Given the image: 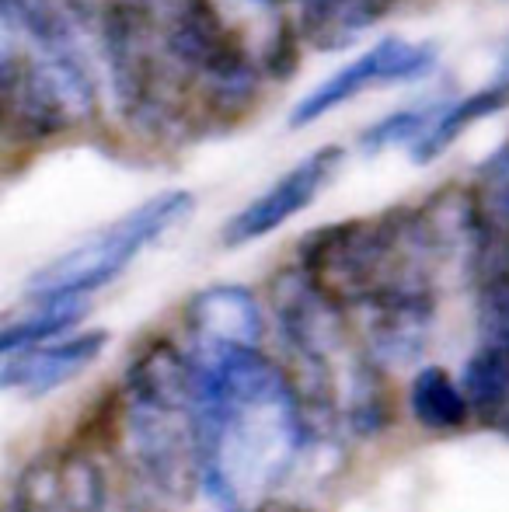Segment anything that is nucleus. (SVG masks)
Here are the masks:
<instances>
[{
    "label": "nucleus",
    "instance_id": "obj_1",
    "mask_svg": "<svg viewBox=\"0 0 509 512\" xmlns=\"http://www.w3.org/2000/svg\"><path fill=\"white\" fill-rule=\"evenodd\" d=\"M196 199L185 189H171L147 199L116 223L102 227L98 234L84 237L60 258L46 262L28 279V297L32 300H74L116 283L119 276L136 262L143 248L161 241L171 227L189 220Z\"/></svg>",
    "mask_w": 509,
    "mask_h": 512
},
{
    "label": "nucleus",
    "instance_id": "obj_2",
    "mask_svg": "<svg viewBox=\"0 0 509 512\" xmlns=\"http://www.w3.org/2000/svg\"><path fill=\"white\" fill-rule=\"evenodd\" d=\"M436 63V46L429 42H408V39H381L377 46H370L367 53H360L356 60H349L342 70H335L328 81H321L314 91H307L290 112V126L304 129L311 122H318L321 115L335 112L339 105L360 98L363 91H370L374 84H398V81H419L422 74H429Z\"/></svg>",
    "mask_w": 509,
    "mask_h": 512
},
{
    "label": "nucleus",
    "instance_id": "obj_3",
    "mask_svg": "<svg viewBox=\"0 0 509 512\" xmlns=\"http://www.w3.org/2000/svg\"><path fill=\"white\" fill-rule=\"evenodd\" d=\"M342 161H346V150L339 143H328V147L311 150L307 157H300L293 168H286L276 182L265 192H258L248 206H241L231 220L220 230V241L227 248H245V244L258 241V237L279 230L286 220H293L297 213H304L321 192L328 189L335 175H339Z\"/></svg>",
    "mask_w": 509,
    "mask_h": 512
},
{
    "label": "nucleus",
    "instance_id": "obj_4",
    "mask_svg": "<svg viewBox=\"0 0 509 512\" xmlns=\"http://www.w3.org/2000/svg\"><path fill=\"white\" fill-rule=\"evenodd\" d=\"M109 345V331H81L60 342H39L14 352L0 370V391H21L28 398L56 391L67 380L81 377Z\"/></svg>",
    "mask_w": 509,
    "mask_h": 512
},
{
    "label": "nucleus",
    "instance_id": "obj_5",
    "mask_svg": "<svg viewBox=\"0 0 509 512\" xmlns=\"http://www.w3.org/2000/svg\"><path fill=\"white\" fill-rule=\"evenodd\" d=\"M189 331L196 338V356L231 349H255L262 335V314L248 290L241 286H210L189 304Z\"/></svg>",
    "mask_w": 509,
    "mask_h": 512
},
{
    "label": "nucleus",
    "instance_id": "obj_6",
    "mask_svg": "<svg viewBox=\"0 0 509 512\" xmlns=\"http://www.w3.org/2000/svg\"><path fill=\"white\" fill-rule=\"evenodd\" d=\"M471 234L485 272L509 269V140L492 150L475 175L468 196Z\"/></svg>",
    "mask_w": 509,
    "mask_h": 512
},
{
    "label": "nucleus",
    "instance_id": "obj_7",
    "mask_svg": "<svg viewBox=\"0 0 509 512\" xmlns=\"http://www.w3.org/2000/svg\"><path fill=\"white\" fill-rule=\"evenodd\" d=\"M506 108H509V56L489 84H482V88H475L471 95H464L461 102L440 105V112L429 122V129L412 143V161L415 164L436 161V157L447 154L450 143L461 140L475 122L492 119V115L506 112Z\"/></svg>",
    "mask_w": 509,
    "mask_h": 512
},
{
    "label": "nucleus",
    "instance_id": "obj_8",
    "mask_svg": "<svg viewBox=\"0 0 509 512\" xmlns=\"http://www.w3.org/2000/svg\"><path fill=\"white\" fill-rule=\"evenodd\" d=\"M461 391L471 405V415L482 422H496L509 405V345L478 342L475 356L468 359L461 377Z\"/></svg>",
    "mask_w": 509,
    "mask_h": 512
},
{
    "label": "nucleus",
    "instance_id": "obj_9",
    "mask_svg": "<svg viewBox=\"0 0 509 512\" xmlns=\"http://www.w3.org/2000/svg\"><path fill=\"white\" fill-rule=\"evenodd\" d=\"M408 408H412L415 422L436 432L461 429L471 418V405L464 398L461 384L440 366H426L415 373L412 387H408Z\"/></svg>",
    "mask_w": 509,
    "mask_h": 512
},
{
    "label": "nucleus",
    "instance_id": "obj_10",
    "mask_svg": "<svg viewBox=\"0 0 509 512\" xmlns=\"http://www.w3.org/2000/svg\"><path fill=\"white\" fill-rule=\"evenodd\" d=\"M84 317V297L74 300H35V307L21 317L0 321V356L28 349V345L49 342V338L70 331Z\"/></svg>",
    "mask_w": 509,
    "mask_h": 512
},
{
    "label": "nucleus",
    "instance_id": "obj_11",
    "mask_svg": "<svg viewBox=\"0 0 509 512\" xmlns=\"http://www.w3.org/2000/svg\"><path fill=\"white\" fill-rule=\"evenodd\" d=\"M443 102H426V105H412V108H398V112L384 115L381 122H374L370 129H363L360 147L367 154H381L387 147H412L422 133L429 129V122L436 119Z\"/></svg>",
    "mask_w": 509,
    "mask_h": 512
},
{
    "label": "nucleus",
    "instance_id": "obj_12",
    "mask_svg": "<svg viewBox=\"0 0 509 512\" xmlns=\"http://www.w3.org/2000/svg\"><path fill=\"white\" fill-rule=\"evenodd\" d=\"M349 418L360 432H377L387 425V394L384 387L377 384L374 370L360 373L353 384V405H349Z\"/></svg>",
    "mask_w": 509,
    "mask_h": 512
},
{
    "label": "nucleus",
    "instance_id": "obj_13",
    "mask_svg": "<svg viewBox=\"0 0 509 512\" xmlns=\"http://www.w3.org/2000/svg\"><path fill=\"white\" fill-rule=\"evenodd\" d=\"M496 425H499V429H503V432H506V436H509V405L503 408V415H499V418H496Z\"/></svg>",
    "mask_w": 509,
    "mask_h": 512
}]
</instances>
